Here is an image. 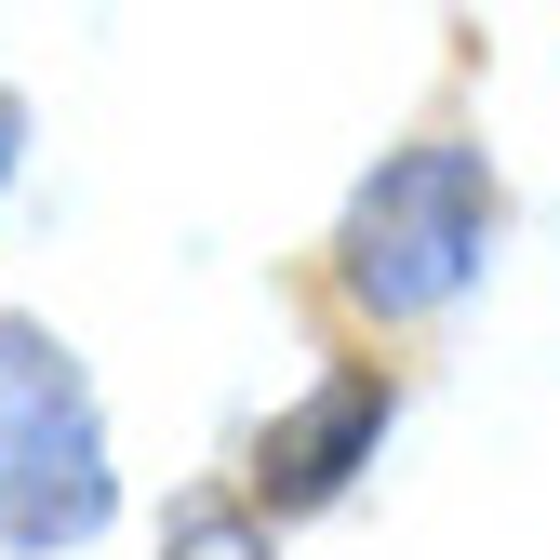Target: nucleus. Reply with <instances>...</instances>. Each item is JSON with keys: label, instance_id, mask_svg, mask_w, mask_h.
I'll use <instances>...</instances> for the list:
<instances>
[{"label": "nucleus", "instance_id": "nucleus-1", "mask_svg": "<svg viewBox=\"0 0 560 560\" xmlns=\"http://www.w3.org/2000/svg\"><path fill=\"white\" fill-rule=\"evenodd\" d=\"M120 480H107V428H94V387L81 361L40 334V320H0V547L54 560L107 534Z\"/></svg>", "mask_w": 560, "mask_h": 560}, {"label": "nucleus", "instance_id": "nucleus-2", "mask_svg": "<svg viewBox=\"0 0 560 560\" xmlns=\"http://www.w3.org/2000/svg\"><path fill=\"white\" fill-rule=\"evenodd\" d=\"M480 254H494V174H480V148H400L347 200V294L387 307V320L467 294Z\"/></svg>", "mask_w": 560, "mask_h": 560}, {"label": "nucleus", "instance_id": "nucleus-3", "mask_svg": "<svg viewBox=\"0 0 560 560\" xmlns=\"http://www.w3.org/2000/svg\"><path fill=\"white\" fill-rule=\"evenodd\" d=\"M387 374H320L294 413H267V441H254V494L294 521V508H334L347 480L374 467V441H387Z\"/></svg>", "mask_w": 560, "mask_h": 560}, {"label": "nucleus", "instance_id": "nucleus-4", "mask_svg": "<svg viewBox=\"0 0 560 560\" xmlns=\"http://www.w3.org/2000/svg\"><path fill=\"white\" fill-rule=\"evenodd\" d=\"M161 560H267V534H254L241 508H214V494H200V508L174 521V547H161Z\"/></svg>", "mask_w": 560, "mask_h": 560}, {"label": "nucleus", "instance_id": "nucleus-5", "mask_svg": "<svg viewBox=\"0 0 560 560\" xmlns=\"http://www.w3.org/2000/svg\"><path fill=\"white\" fill-rule=\"evenodd\" d=\"M14 161H27V107L0 94V187H14Z\"/></svg>", "mask_w": 560, "mask_h": 560}]
</instances>
